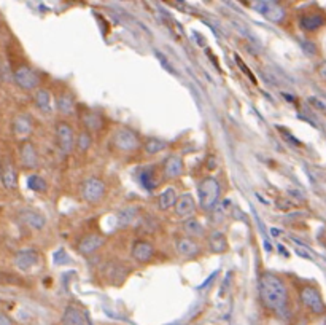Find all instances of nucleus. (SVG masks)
Segmentation results:
<instances>
[{"label": "nucleus", "mask_w": 326, "mask_h": 325, "mask_svg": "<svg viewBox=\"0 0 326 325\" xmlns=\"http://www.w3.org/2000/svg\"><path fill=\"white\" fill-rule=\"evenodd\" d=\"M259 296L263 305L276 313H282L286 308L288 302V293H286L285 284L280 278L266 272L259 279Z\"/></svg>", "instance_id": "1"}, {"label": "nucleus", "mask_w": 326, "mask_h": 325, "mask_svg": "<svg viewBox=\"0 0 326 325\" xmlns=\"http://www.w3.org/2000/svg\"><path fill=\"white\" fill-rule=\"evenodd\" d=\"M198 193H199V206L201 209L205 212L215 211L218 198H220V184L215 177H205L199 187H198Z\"/></svg>", "instance_id": "2"}, {"label": "nucleus", "mask_w": 326, "mask_h": 325, "mask_svg": "<svg viewBox=\"0 0 326 325\" xmlns=\"http://www.w3.org/2000/svg\"><path fill=\"white\" fill-rule=\"evenodd\" d=\"M80 193H82V196L86 203L97 204L105 198L107 187H105V184H103V180H100L99 177H89L82 184Z\"/></svg>", "instance_id": "3"}, {"label": "nucleus", "mask_w": 326, "mask_h": 325, "mask_svg": "<svg viewBox=\"0 0 326 325\" xmlns=\"http://www.w3.org/2000/svg\"><path fill=\"white\" fill-rule=\"evenodd\" d=\"M301 302L303 305L314 314H323L326 311V306L323 303V298L320 295V292L312 287V285H307L301 290Z\"/></svg>", "instance_id": "4"}, {"label": "nucleus", "mask_w": 326, "mask_h": 325, "mask_svg": "<svg viewBox=\"0 0 326 325\" xmlns=\"http://www.w3.org/2000/svg\"><path fill=\"white\" fill-rule=\"evenodd\" d=\"M13 79H15L16 85L22 89H35L38 86V83H40V77H38V73L31 69L29 66H19L15 73H13Z\"/></svg>", "instance_id": "5"}, {"label": "nucleus", "mask_w": 326, "mask_h": 325, "mask_svg": "<svg viewBox=\"0 0 326 325\" xmlns=\"http://www.w3.org/2000/svg\"><path fill=\"white\" fill-rule=\"evenodd\" d=\"M112 142H113V145L116 148H120L123 152H130V150H135L139 147V137L134 131H130V129L127 128H121L118 129L113 137H112Z\"/></svg>", "instance_id": "6"}, {"label": "nucleus", "mask_w": 326, "mask_h": 325, "mask_svg": "<svg viewBox=\"0 0 326 325\" xmlns=\"http://www.w3.org/2000/svg\"><path fill=\"white\" fill-rule=\"evenodd\" d=\"M56 140L61 152L69 153L73 148V128L67 121H59L56 124Z\"/></svg>", "instance_id": "7"}, {"label": "nucleus", "mask_w": 326, "mask_h": 325, "mask_svg": "<svg viewBox=\"0 0 326 325\" xmlns=\"http://www.w3.org/2000/svg\"><path fill=\"white\" fill-rule=\"evenodd\" d=\"M0 180L7 190H15L18 187V171L10 158L0 161Z\"/></svg>", "instance_id": "8"}, {"label": "nucleus", "mask_w": 326, "mask_h": 325, "mask_svg": "<svg viewBox=\"0 0 326 325\" xmlns=\"http://www.w3.org/2000/svg\"><path fill=\"white\" fill-rule=\"evenodd\" d=\"M132 257L135 262L145 265L148 262H151L153 257H154V247L150 241H145V239H139L134 242L132 245Z\"/></svg>", "instance_id": "9"}, {"label": "nucleus", "mask_w": 326, "mask_h": 325, "mask_svg": "<svg viewBox=\"0 0 326 325\" xmlns=\"http://www.w3.org/2000/svg\"><path fill=\"white\" fill-rule=\"evenodd\" d=\"M103 242H105V238L102 235H99V233H91V235H86L78 242V252L82 255H89L96 252L100 245H103Z\"/></svg>", "instance_id": "10"}, {"label": "nucleus", "mask_w": 326, "mask_h": 325, "mask_svg": "<svg viewBox=\"0 0 326 325\" xmlns=\"http://www.w3.org/2000/svg\"><path fill=\"white\" fill-rule=\"evenodd\" d=\"M19 157H21V164L25 169H35L38 164V157H37V150L34 147L32 142L24 140L19 148Z\"/></svg>", "instance_id": "11"}, {"label": "nucleus", "mask_w": 326, "mask_h": 325, "mask_svg": "<svg viewBox=\"0 0 326 325\" xmlns=\"http://www.w3.org/2000/svg\"><path fill=\"white\" fill-rule=\"evenodd\" d=\"M38 263V254L32 249H24V251H19L16 255H15V265L22 269V271H29L32 269L35 265Z\"/></svg>", "instance_id": "12"}, {"label": "nucleus", "mask_w": 326, "mask_h": 325, "mask_svg": "<svg viewBox=\"0 0 326 325\" xmlns=\"http://www.w3.org/2000/svg\"><path fill=\"white\" fill-rule=\"evenodd\" d=\"M258 10L263 13V16L274 22H280L285 18V10L276 2H261L258 4Z\"/></svg>", "instance_id": "13"}, {"label": "nucleus", "mask_w": 326, "mask_h": 325, "mask_svg": "<svg viewBox=\"0 0 326 325\" xmlns=\"http://www.w3.org/2000/svg\"><path fill=\"white\" fill-rule=\"evenodd\" d=\"M62 325H88L86 323V316L83 314V311L76 306H67L62 314Z\"/></svg>", "instance_id": "14"}, {"label": "nucleus", "mask_w": 326, "mask_h": 325, "mask_svg": "<svg viewBox=\"0 0 326 325\" xmlns=\"http://www.w3.org/2000/svg\"><path fill=\"white\" fill-rule=\"evenodd\" d=\"M175 214L181 218H186L189 215H193L194 209H196V203L191 194H181L180 198H177L175 201Z\"/></svg>", "instance_id": "15"}, {"label": "nucleus", "mask_w": 326, "mask_h": 325, "mask_svg": "<svg viewBox=\"0 0 326 325\" xmlns=\"http://www.w3.org/2000/svg\"><path fill=\"white\" fill-rule=\"evenodd\" d=\"M162 171H164V176L169 179L180 177L181 174H183V161H181L180 157H175V155L167 157L164 164H162Z\"/></svg>", "instance_id": "16"}, {"label": "nucleus", "mask_w": 326, "mask_h": 325, "mask_svg": "<svg viewBox=\"0 0 326 325\" xmlns=\"http://www.w3.org/2000/svg\"><path fill=\"white\" fill-rule=\"evenodd\" d=\"M103 274L107 276L110 282L120 284L126 278V266L118 262H110L105 268H103Z\"/></svg>", "instance_id": "17"}, {"label": "nucleus", "mask_w": 326, "mask_h": 325, "mask_svg": "<svg viewBox=\"0 0 326 325\" xmlns=\"http://www.w3.org/2000/svg\"><path fill=\"white\" fill-rule=\"evenodd\" d=\"M175 245H177L178 254L183 255V257L191 258V257H196V255L199 254V245L196 244V241H193L188 236L186 238H178L177 242H175Z\"/></svg>", "instance_id": "18"}, {"label": "nucleus", "mask_w": 326, "mask_h": 325, "mask_svg": "<svg viewBox=\"0 0 326 325\" xmlns=\"http://www.w3.org/2000/svg\"><path fill=\"white\" fill-rule=\"evenodd\" d=\"M32 121L28 115H18L15 120H13V131L19 137H25L32 133Z\"/></svg>", "instance_id": "19"}, {"label": "nucleus", "mask_w": 326, "mask_h": 325, "mask_svg": "<svg viewBox=\"0 0 326 325\" xmlns=\"http://www.w3.org/2000/svg\"><path fill=\"white\" fill-rule=\"evenodd\" d=\"M208 247H210V251L213 254H223L228 251V239L223 233L215 231L208 238Z\"/></svg>", "instance_id": "20"}, {"label": "nucleus", "mask_w": 326, "mask_h": 325, "mask_svg": "<svg viewBox=\"0 0 326 325\" xmlns=\"http://www.w3.org/2000/svg\"><path fill=\"white\" fill-rule=\"evenodd\" d=\"M21 220L25 223V225H29L31 228L34 230H40L45 227V217L42 214H38V212H34V211H22L21 212Z\"/></svg>", "instance_id": "21"}, {"label": "nucleus", "mask_w": 326, "mask_h": 325, "mask_svg": "<svg viewBox=\"0 0 326 325\" xmlns=\"http://www.w3.org/2000/svg\"><path fill=\"white\" fill-rule=\"evenodd\" d=\"M181 228H183V231L188 235V238H201L205 233L204 225L196 218H186L183 225H181Z\"/></svg>", "instance_id": "22"}, {"label": "nucleus", "mask_w": 326, "mask_h": 325, "mask_svg": "<svg viewBox=\"0 0 326 325\" xmlns=\"http://www.w3.org/2000/svg\"><path fill=\"white\" fill-rule=\"evenodd\" d=\"M175 201H177V191H175V188H166L161 193L158 206H159L161 211H167V209H171L172 206H175Z\"/></svg>", "instance_id": "23"}, {"label": "nucleus", "mask_w": 326, "mask_h": 325, "mask_svg": "<svg viewBox=\"0 0 326 325\" xmlns=\"http://www.w3.org/2000/svg\"><path fill=\"white\" fill-rule=\"evenodd\" d=\"M83 123L86 126V131H99V129L103 126V121H102V116L99 113H94V112H88L83 115Z\"/></svg>", "instance_id": "24"}, {"label": "nucleus", "mask_w": 326, "mask_h": 325, "mask_svg": "<svg viewBox=\"0 0 326 325\" xmlns=\"http://www.w3.org/2000/svg\"><path fill=\"white\" fill-rule=\"evenodd\" d=\"M56 107L61 113L64 115H69L73 112V107H75V102H73V97L69 94V93H64L58 97L56 101Z\"/></svg>", "instance_id": "25"}, {"label": "nucleus", "mask_w": 326, "mask_h": 325, "mask_svg": "<svg viewBox=\"0 0 326 325\" xmlns=\"http://www.w3.org/2000/svg\"><path fill=\"white\" fill-rule=\"evenodd\" d=\"M324 22V18L321 15H304L301 18V28L306 31H315Z\"/></svg>", "instance_id": "26"}, {"label": "nucleus", "mask_w": 326, "mask_h": 325, "mask_svg": "<svg viewBox=\"0 0 326 325\" xmlns=\"http://www.w3.org/2000/svg\"><path fill=\"white\" fill-rule=\"evenodd\" d=\"M35 104L37 107L43 110V112H48L51 109V94L48 89H38L35 93Z\"/></svg>", "instance_id": "27"}, {"label": "nucleus", "mask_w": 326, "mask_h": 325, "mask_svg": "<svg viewBox=\"0 0 326 325\" xmlns=\"http://www.w3.org/2000/svg\"><path fill=\"white\" fill-rule=\"evenodd\" d=\"M140 182L147 188H154L156 185H158L159 180H158V176H154V167H150V169H145V171H142L140 172Z\"/></svg>", "instance_id": "28"}, {"label": "nucleus", "mask_w": 326, "mask_h": 325, "mask_svg": "<svg viewBox=\"0 0 326 325\" xmlns=\"http://www.w3.org/2000/svg\"><path fill=\"white\" fill-rule=\"evenodd\" d=\"M137 212H139V209H135V207H127V209L121 211V214L118 217L120 227H127L129 223H132L137 218Z\"/></svg>", "instance_id": "29"}, {"label": "nucleus", "mask_w": 326, "mask_h": 325, "mask_svg": "<svg viewBox=\"0 0 326 325\" xmlns=\"http://www.w3.org/2000/svg\"><path fill=\"white\" fill-rule=\"evenodd\" d=\"M166 147H167V144H166L164 140H161V139H148V140L145 142V152L150 153V155L159 153V152H162Z\"/></svg>", "instance_id": "30"}, {"label": "nucleus", "mask_w": 326, "mask_h": 325, "mask_svg": "<svg viewBox=\"0 0 326 325\" xmlns=\"http://www.w3.org/2000/svg\"><path fill=\"white\" fill-rule=\"evenodd\" d=\"M28 187L32 190V191H37V193H42L46 190V180L40 176H31L29 180H28Z\"/></svg>", "instance_id": "31"}, {"label": "nucleus", "mask_w": 326, "mask_h": 325, "mask_svg": "<svg viewBox=\"0 0 326 325\" xmlns=\"http://www.w3.org/2000/svg\"><path fill=\"white\" fill-rule=\"evenodd\" d=\"M91 145H93V137H91V133H88L85 129V131H82L80 134H78L76 147L80 148L82 152H86Z\"/></svg>", "instance_id": "32"}, {"label": "nucleus", "mask_w": 326, "mask_h": 325, "mask_svg": "<svg viewBox=\"0 0 326 325\" xmlns=\"http://www.w3.org/2000/svg\"><path fill=\"white\" fill-rule=\"evenodd\" d=\"M0 325H13V319L4 311H0Z\"/></svg>", "instance_id": "33"}, {"label": "nucleus", "mask_w": 326, "mask_h": 325, "mask_svg": "<svg viewBox=\"0 0 326 325\" xmlns=\"http://www.w3.org/2000/svg\"><path fill=\"white\" fill-rule=\"evenodd\" d=\"M318 75L326 82V62H321L318 66Z\"/></svg>", "instance_id": "34"}]
</instances>
